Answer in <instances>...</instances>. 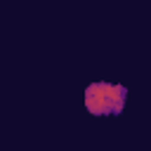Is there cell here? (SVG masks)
<instances>
[{
	"instance_id": "obj_2",
	"label": "cell",
	"mask_w": 151,
	"mask_h": 151,
	"mask_svg": "<svg viewBox=\"0 0 151 151\" xmlns=\"http://www.w3.org/2000/svg\"><path fill=\"white\" fill-rule=\"evenodd\" d=\"M106 97H109V104H111V116H118L125 106V99H127V90L123 85H113V83H106Z\"/></svg>"
},
{
	"instance_id": "obj_1",
	"label": "cell",
	"mask_w": 151,
	"mask_h": 151,
	"mask_svg": "<svg viewBox=\"0 0 151 151\" xmlns=\"http://www.w3.org/2000/svg\"><path fill=\"white\" fill-rule=\"evenodd\" d=\"M85 109L92 116H111V104L106 97V83H92L85 90Z\"/></svg>"
}]
</instances>
